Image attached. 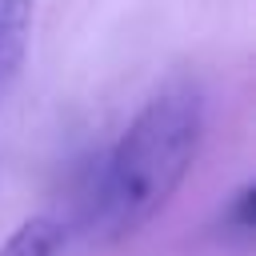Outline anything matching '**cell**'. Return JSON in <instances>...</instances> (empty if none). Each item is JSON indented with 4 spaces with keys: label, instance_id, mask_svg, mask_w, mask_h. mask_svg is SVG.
Here are the masks:
<instances>
[{
    "label": "cell",
    "instance_id": "3957f363",
    "mask_svg": "<svg viewBox=\"0 0 256 256\" xmlns=\"http://www.w3.org/2000/svg\"><path fill=\"white\" fill-rule=\"evenodd\" d=\"M60 240H64L60 220H52V216H28L0 244V256H56Z\"/></svg>",
    "mask_w": 256,
    "mask_h": 256
},
{
    "label": "cell",
    "instance_id": "277c9868",
    "mask_svg": "<svg viewBox=\"0 0 256 256\" xmlns=\"http://www.w3.org/2000/svg\"><path fill=\"white\" fill-rule=\"evenodd\" d=\"M224 220H232V228H236L240 236L252 232V188H240V192H236V200H232V208L224 212Z\"/></svg>",
    "mask_w": 256,
    "mask_h": 256
},
{
    "label": "cell",
    "instance_id": "6da1fadb",
    "mask_svg": "<svg viewBox=\"0 0 256 256\" xmlns=\"http://www.w3.org/2000/svg\"><path fill=\"white\" fill-rule=\"evenodd\" d=\"M200 132L204 96L188 76L164 80L140 104L96 176V228L108 240L140 232L168 208L200 152Z\"/></svg>",
    "mask_w": 256,
    "mask_h": 256
},
{
    "label": "cell",
    "instance_id": "7a4b0ae2",
    "mask_svg": "<svg viewBox=\"0 0 256 256\" xmlns=\"http://www.w3.org/2000/svg\"><path fill=\"white\" fill-rule=\"evenodd\" d=\"M32 16H36V0H0V104L12 80L20 76L32 36Z\"/></svg>",
    "mask_w": 256,
    "mask_h": 256
}]
</instances>
